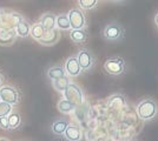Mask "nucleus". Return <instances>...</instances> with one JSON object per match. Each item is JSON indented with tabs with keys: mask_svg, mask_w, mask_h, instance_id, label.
I'll list each match as a JSON object with an SVG mask.
<instances>
[{
	"mask_svg": "<svg viewBox=\"0 0 158 141\" xmlns=\"http://www.w3.org/2000/svg\"><path fill=\"white\" fill-rule=\"evenodd\" d=\"M64 95H65L66 100H69L71 104H73L76 107L83 105V102H84V93L80 89V87L76 84L70 82L64 91Z\"/></svg>",
	"mask_w": 158,
	"mask_h": 141,
	"instance_id": "4",
	"label": "nucleus"
},
{
	"mask_svg": "<svg viewBox=\"0 0 158 141\" xmlns=\"http://www.w3.org/2000/svg\"><path fill=\"white\" fill-rule=\"evenodd\" d=\"M77 60H78L81 71L89 72L93 67V65L96 62V58H94V55L92 54L91 51H89L87 48H83L78 52Z\"/></svg>",
	"mask_w": 158,
	"mask_h": 141,
	"instance_id": "5",
	"label": "nucleus"
},
{
	"mask_svg": "<svg viewBox=\"0 0 158 141\" xmlns=\"http://www.w3.org/2000/svg\"><path fill=\"white\" fill-rule=\"evenodd\" d=\"M8 119V128H17L20 125V115L18 113H10L7 115Z\"/></svg>",
	"mask_w": 158,
	"mask_h": 141,
	"instance_id": "21",
	"label": "nucleus"
},
{
	"mask_svg": "<svg viewBox=\"0 0 158 141\" xmlns=\"http://www.w3.org/2000/svg\"><path fill=\"white\" fill-rule=\"evenodd\" d=\"M0 127L2 129H8V119H7V116H1L0 118Z\"/></svg>",
	"mask_w": 158,
	"mask_h": 141,
	"instance_id": "24",
	"label": "nucleus"
},
{
	"mask_svg": "<svg viewBox=\"0 0 158 141\" xmlns=\"http://www.w3.org/2000/svg\"><path fill=\"white\" fill-rule=\"evenodd\" d=\"M0 141H8V140H6V139H4V138H1V139H0Z\"/></svg>",
	"mask_w": 158,
	"mask_h": 141,
	"instance_id": "27",
	"label": "nucleus"
},
{
	"mask_svg": "<svg viewBox=\"0 0 158 141\" xmlns=\"http://www.w3.org/2000/svg\"><path fill=\"white\" fill-rule=\"evenodd\" d=\"M65 72L71 76H78L81 73V68L79 66L77 57H70L65 62Z\"/></svg>",
	"mask_w": 158,
	"mask_h": 141,
	"instance_id": "8",
	"label": "nucleus"
},
{
	"mask_svg": "<svg viewBox=\"0 0 158 141\" xmlns=\"http://www.w3.org/2000/svg\"><path fill=\"white\" fill-rule=\"evenodd\" d=\"M58 109H59L61 113H65V114H67V113H71V112H73L74 109H76V106L73 105V104H71L69 100H66V99H63V100H60L59 102H58Z\"/></svg>",
	"mask_w": 158,
	"mask_h": 141,
	"instance_id": "19",
	"label": "nucleus"
},
{
	"mask_svg": "<svg viewBox=\"0 0 158 141\" xmlns=\"http://www.w3.org/2000/svg\"><path fill=\"white\" fill-rule=\"evenodd\" d=\"M155 24L157 25V27H158V13L155 15Z\"/></svg>",
	"mask_w": 158,
	"mask_h": 141,
	"instance_id": "25",
	"label": "nucleus"
},
{
	"mask_svg": "<svg viewBox=\"0 0 158 141\" xmlns=\"http://www.w3.org/2000/svg\"><path fill=\"white\" fill-rule=\"evenodd\" d=\"M67 17H69L72 29H83L85 27V15L83 13V11H80L79 8L71 10L67 14Z\"/></svg>",
	"mask_w": 158,
	"mask_h": 141,
	"instance_id": "6",
	"label": "nucleus"
},
{
	"mask_svg": "<svg viewBox=\"0 0 158 141\" xmlns=\"http://www.w3.org/2000/svg\"><path fill=\"white\" fill-rule=\"evenodd\" d=\"M45 32H46L45 28H44V26H43L40 22L34 24V25L31 27V29H30V34L32 35L35 40H40V39L43 38V35L45 34Z\"/></svg>",
	"mask_w": 158,
	"mask_h": 141,
	"instance_id": "17",
	"label": "nucleus"
},
{
	"mask_svg": "<svg viewBox=\"0 0 158 141\" xmlns=\"http://www.w3.org/2000/svg\"><path fill=\"white\" fill-rule=\"evenodd\" d=\"M1 15H2V14H1V11H0V20H1Z\"/></svg>",
	"mask_w": 158,
	"mask_h": 141,
	"instance_id": "29",
	"label": "nucleus"
},
{
	"mask_svg": "<svg viewBox=\"0 0 158 141\" xmlns=\"http://www.w3.org/2000/svg\"><path fill=\"white\" fill-rule=\"evenodd\" d=\"M98 0H79V5L84 10H92L97 6Z\"/></svg>",
	"mask_w": 158,
	"mask_h": 141,
	"instance_id": "22",
	"label": "nucleus"
},
{
	"mask_svg": "<svg viewBox=\"0 0 158 141\" xmlns=\"http://www.w3.org/2000/svg\"><path fill=\"white\" fill-rule=\"evenodd\" d=\"M157 102L152 98H148V99L142 100L137 106V114L144 121L152 120L157 115Z\"/></svg>",
	"mask_w": 158,
	"mask_h": 141,
	"instance_id": "2",
	"label": "nucleus"
},
{
	"mask_svg": "<svg viewBox=\"0 0 158 141\" xmlns=\"http://www.w3.org/2000/svg\"><path fill=\"white\" fill-rule=\"evenodd\" d=\"M11 111H12V106L10 104L0 101V118L1 116H7L11 113Z\"/></svg>",
	"mask_w": 158,
	"mask_h": 141,
	"instance_id": "23",
	"label": "nucleus"
},
{
	"mask_svg": "<svg viewBox=\"0 0 158 141\" xmlns=\"http://www.w3.org/2000/svg\"><path fill=\"white\" fill-rule=\"evenodd\" d=\"M114 2H122V1H124V0H113Z\"/></svg>",
	"mask_w": 158,
	"mask_h": 141,
	"instance_id": "26",
	"label": "nucleus"
},
{
	"mask_svg": "<svg viewBox=\"0 0 158 141\" xmlns=\"http://www.w3.org/2000/svg\"><path fill=\"white\" fill-rule=\"evenodd\" d=\"M70 38L76 44H83L87 40L89 35L84 29H72L70 33Z\"/></svg>",
	"mask_w": 158,
	"mask_h": 141,
	"instance_id": "12",
	"label": "nucleus"
},
{
	"mask_svg": "<svg viewBox=\"0 0 158 141\" xmlns=\"http://www.w3.org/2000/svg\"><path fill=\"white\" fill-rule=\"evenodd\" d=\"M69 84H70V79L65 75V76H63V78L53 80V87L56 88L58 92H64Z\"/></svg>",
	"mask_w": 158,
	"mask_h": 141,
	"instance_id": "20",
	"label": "nucleus"
},
{
	"mask_svg": "<svg viewBox=\"0 0 158 141\" xmlns=\"http://www.w3.org/2000/svg\"><path fill=\"white\" fill-rule=\"evenodd\" d=\"M104 69L107 74L111 75H120L125 72L126 64L125 60L120 57H112L107 58L104 62Z\"/></svg>",
	"mask_w": 158,
	"mask_h": 141,
	"instance_id": "3",
	"label": "nucleus"
},
{
	"mask_svg": "<svg viewBox=\"0 0 158 141\" xmlns=\"http://www.w3.org/2000/svg\"><path fill=\"white\" fill-rule=\"evenodd\" d=\"M59 39H60L59 29L53 28L51 31H46V32H45V34L43 35V38L39 40V42L41 45H47V46H50V45L57 44Z\"/></svg>",
	"mask_w": 158,
	"mask_h": 141,
	"instance_id": "9",
	"label": "nucleus"
},
{
	"mask_svg": "<svg viewBox=\"0 0 158 141\" xmlns=\"http://www.w3.org/2000/svg\"><path fill=\"white\" fill-rule=\"evenodd\" d=\"M0 98H1V101L12 105V104H17L19 101V94L17 93V91L13 87L4 86L0 88Z\"/></svg>",
	"mask_w": 158,
	"mask_h": 141,
	"instance_id": "7",
	"label": "nucleus"
},
{
	"mask_svg": "<svg viewBox=\"0 0 158 141\" xmlns=\"http://www.w3.org/2000/svg\"><path fill=\"white\" fill-rule=\"evenodd\" d=\"M30 29L31 26L30 24L25 20H20L17 22V26H15V33L18 34L21 38H26L27 35L30 34Z\"/></svg>",
	"mask_w": 158,
	"mask_h": 141,
	"instance_id": "13",
	"label": "nucleus"
},
{
	"mask_svg": "<svg viewBox=\"0 0 158 141\" xmlns=\"http://www.w3.org/2000/svg\"><path fill=\"white\" fill-rule=\"evenodd\" d=\"M69 126V122L66 120H57L52 123V132L56 135H63L66 127Z\"/></svg>",
	"mask_w": 158,
	"mask_h": 141,
	"instance_id": "16",
	"label": "nucleus"
},
{
	"mask_svg": "<svg viewBox=\"0 0 158 141\" xmlns=\"http://www.w3.org/2000/svg\"><path fill=\"white\" fill-rule=\"evenodd\" d=\"M0 101H1V98H0Z\"/></svg>",
	"mask_w": 158,
	"mask_h": 141,
	"instance_id": "30",
	"label": "nucleus"
},
{
	"mask_svg": "<svg viewBox=\"0 0 158 141\" xmlns=\"http://www.w3.org/2000/svg\"><path fill=\"white\" fill-rule=\"evenodd\" d=\"M66 140L69 141H80L81 140V131L78 126H74V125H69L66 127L65 132H64Z\"/></svg>",
	"mask_w": 158,
	"mask_h": 141,
	"instance_id": "10",
	"label": "nucleus"
},
{
	"mask_svg": "<svg viewBox=\"0 0 158 141\" xmlns=\"http://www.w3.org/2000/svg\"><path fill=\"white\" fill-rule=\"evenodd\" d=\"M56 25L57 27L59 28V29H70V20H69V17H67V14H59V15H57L56 17Z\"/></svg>",
	"mask_w": 158,
	"mask_h": 141,
	"instance_id": "15",
	"label": "nucleus"
},
{
	"mask_svg": "<svg viewBox=\"0 0 158 141\" xmlns=\"http://www.w3.org/2000/svg\"><path fill=\"white\" fill-rule=\"evenodd\" d=\"M1 81H2V78H1V75H0V84H1Z\"/></svg>",
	"mask_w": 158,
	"mask_h": 141,
	"instance_id": "28",
	"label": "nucleus"
},
{
	"mask_svg": "<svg viewBox=\"0 0 158 141\" xmlns=\"http://www.w3.org/2000/svg\"><path fill=\"white\" fill-rule=\"evenodd\" d=\"M14 31H7V29H0V44H11L15 38Z\"/></svg>",
	"mask_w": 158,
	"mask_h": 141,
	"instance_id": "18",
	"label": "nucleus"
},
{
	"mask_svg": "<svg viewBox=\"0 0 158 141\" xmlns=\"http://www.w3.org/2000/svg\"><path fill=\"white\" fill-rule=\"evenodd\" d=\"M124 35H125V31L123 26L117 21L107 22L102 31V37L107 42H119L124 39Z\"/></svg>",
	"mask_w": 158,
	"mask_h": 141,
	"instance_id": "1",
	"label": "nucleus"
},
{
	"mask_svg": "<svg viewBox=\"0 0 158 141\" xmlns=\"http://www.w3.org/2000/svg\"><path fill=\"white\" fill-rule=\"evenodd\" d=\"M66 75L65 68L61 67V66H54V67H51L48 71H47V76L52 80H56V79H59V78H63Z\"/></svg>",
	"mask_w": 158,
	"mask_h": 141,
	"instance_id": "14",
	"label": "nucleus"
},
{
	"mask_svg": "<svg viewBox=\"0 0 158 141\" xmlns=\"http://www.w3.org/2000/svg\"><path fill=\"white\" fill-rule=\"evenodd\" d=\"M40 24L44 26L45 31H51L56 28V15L53 13H45L40 19Z\"/></svg>",
	"mask_w": 158,
	"mask_h": 141,
	"instance_id": "11",
	"label": "nucleus"
}]
</instances>
